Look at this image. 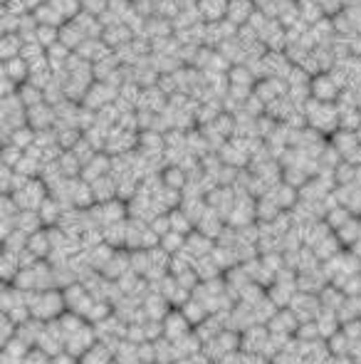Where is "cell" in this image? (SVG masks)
<instances>
[{"instance_id": "7", "label": "cell", "mask_w": 361, "mask_h": 364, "mask_svg": "<svg viewBox=\"0 0 361 364\" xmlns=\"http://www.w3.org/2000/svg\"><path fill=\"white\" fill-rule=\"evenodd\" d=\"M341 245H344V243L339 241V236H336V233H329V236L322 238L317 245H312V250H314L317 258H319L322 263H326V260H331L334 255L341 253Z\"/></svg>"}, {"instance_id": "15", "label": "cell", "mask_w": 361, "mask_h": 364, "mask_svg": "<svg viewBox=\"0 0 361 364\" xmlns=\"http://www.w3.org/2000/svg\"><path fill=\"white\" fill-rule=\"evenodd\" d=\"M344 298H346V293L339 288V285H334V283H329V285H326V288L319 293L322 308H326V310H339V305L344 303Z\"/></svg>"}, {"instance_id": "11", "label": "cell", "mask_w": 361, "mask_h": 364, "mask_svg": "<svg viewBox=\"0 0 361 364\" xmlns=\"http://www.w3.org/2000/svg\"><path fill=\"white\" fill-rule=\"evenodd\" d=\"M114 359V352L104 342H94L85 354L80 357V364H109Z\"/></svg>"}, {"instance_id": "20", "label": "cell", "mask_w": 361, "mask_h": 364, "mask_svg": "<svg viewBox=\"0 0 361 364\" xmlns=\"http://www.w3.org/2000/svg\"><path fill=\"white\" fill-rule=\"evenodd\" d=\"M52 357L47 352H42L40 347H32L30 352L25 354V359H23V364H50Z\"/></svg>"}, {"instance_id": "18", "label": "cell", "mask_w": 361, "mask_h": 364, "mask_svg": "<svg viewBox=\"0 0 361 364\" xmlns=\"http://www.w3.org/2000/svg\"><path fill=\"white\" fill-rule=\"evenodd\" d=\"M326 344H329L331 354H349V347H351V339L346 337L344 329H339L336 334H331L329 339H326Z\"/></svg>"}, {"instance_id": "5", "label": "cell", "mask_w": 361, "mask_h": 364, "mask_svg": "<svg viewBox=\"0 0 361 364\" xmlns=\"http://www.w3.org/2000/svg\"><path fill=\"white\" fill-rule=\"evenodd\" d=\"M267 327H270V332H275V334H287V337H295L297 327H300V320H297V315L292 313L290 308H280L275 313V317L267 322Z\"/></svg>"}, {"instance_id": "17", "label": "cell", "mask_w": 361, "mask_h": 364, "mask_svg": "<svg viewBox=\"0 0 361 364\" xmlns=\"http://www.w3.org/2000/svg\"><path fill=\"white\" fill-rule=\"evenodd\" d=\"M334 233L339 236V241L344 243V245H349L351 248V245L361 238V223L356 221V218H349V221H346L341 228H336Z\"/></svg>"}, {"instance_id": "3", "label": "cell", "mask_w": 361, "mask_h": 364, "mask_svg": "<svg viewBox=\"0 0 361 364\" xmlns=\"http://www.w3.org/2000/svg\"><path fill=\"white\" fill-rule=\"evenodd\" d=\"M290 310L297 315V320H300V322H312V320L319 317V313L324 308H322L319 295L302 293V290H297V295L292 298V303H290Z\"/></svg>"}, {"instance_id": "9", "label": "cell", "mask_w": 361, "mask_h": 364, "mask_svg": "<svg viewBox=\"0 0 361 364\" xmlns=\"http://www.w3.org/2000/svg\"><path fill=\"white\" fill-rule=\"evenodd\" d=\"M27 248H30L40 260L50 258V253H52V241H50V233H47V228H40V231L32 233V236L27 238Z\"/></svg>"}, {"instance_id": "23", "label": "cell", "mask_w": 361, "mask_h": 364, "mask_svg": "<svg viewBox=\"0 0 361 364\" xmlns=\"http://www.w3.org/2000/svg\"><path fill=\"white\" fill-rule=\"evenodd\" d=\"M324 364H356V362L349 354H329V359H326Z\"/></svg>"}, {"instance_id": "4", "label": "cell", "mask_w": 361, "mask_h": 364, "mask_svg": "<svg viewBox=\"0 0 361 364\" xmlns=\"http://www.w3.org/2000/svg\"><path fill=\"white\" fill-rule=\"evenodd\" d=\"M193 324H191V320L183 315V310L180 308H173L169 315L164 317V337L166 339H171V342H176V339H180L183 334H188V332H193Z\"/></svg>"}, {"instance_id": "6", "label": "cell", "mask_w": 361, "mask_h": 364, "mask_svg": "<svg viewBox=\"0 0 361 364\" xmlns=\"http://www.w3.org/2000/svg\"><path fill=\"white\" fill-rule=\"evenodd\" d=\"M129 270H131V250L129 253H116L114 250V255H111L109 263L102 268V273H104L109 280H119V278H124Z\"/></svg>"}, {"instance_id": "19", "label": "cell", "mask_w": 361, "mask_h": 364, "mask_svg": "<svg viewBox=\"0 0 361 364\" xmlns=\"http://www.w3.org/2000/svg\"><path fill=\"white\" fill-rule=\"evenodd\" d=\"M297 339H302V342H312V339H319V327H317V322L312 320V322H300V327H297Z\"/></svg>"}, {"instance_id": "2", "label": "cell", "mask_w": 361, "mask_h": 364, "mask_svg": "<svg viewBox=\"0 0 361 364\" xmlns=\"http://www.w3.org/2000/svg\"><path fill=\"white\" fill-rule=\"evenodd\" d=\"M13 198L20 208H27V211H37L42 206V201L47 198V186L35 178H27L20 188L13 191Z\"/></svg>"}, {"instance_id": "12", "label": "cell", "mask_w": 361, "mask_h": 364, "mask_svg": "<svg viewBox=\"0 0 361 364\" xmlns=\"http://www.w3.org/2000/svg\"><path fill=\"white\" fill-rule=\"evenodd\" d=\"M180 310H183V315H186L188 320H191V324L196 327V324H201L203 320L211 315V310H208V305L206 303H201L198 298H193L191 295V300H186V303L180 305Z\"/></svg>"}, {"instance_id": "10", "label": "cell", "mask_w": 361, "mask_h": 364, "mask_svg": "<svg viewBox=\"0 0 361 364\" xmlns=\"http://www.w3.org/2000/svg\"><path fill=\"white\" fill-rule=\"evenodd\" d=\"M314 322H317V327H319V334L324 339H329L331 334H336L341 329V320H339V315H336V310H326L324 308Z\"/></svg>"}, {"instance_id": "1", "label": "cell", "mask_w": 361, "mask_h": 364, "mask_svg": "<svg viewBox=\"0 0 361 364\" xmlns=\"http://www.w3.org/2000/svg\"><path fill=\"white\" fill-rule=\"evenodd\" d=\"M27 308H30L32 317L50 322V320L60 317L62 313H67L65 293H60L57 288L52 290H25Z\"/></svg>"}, {"instance_id": "24", "label": "cell", "mask_w": 361, "mask_h": 364, "mask_svg": "<svg viewBox=\"0 0 361 364\" xmlns=\"http://www.w3.org/2000/svg\"><path fill=\"white\" fill-rule=\"evenodd\" d=\"M109 364H119V362H116V359H111V362Z\"/></svg>"}, {"instance_id": "22", "label": "cell", "mask_w": 361, "mask_h": 364, "mask_svg": "<svg viewBox=\"0 0 361 364\" xmlns=\"http://www.w3.org/2000/svg\"><path fill=\"white\" fill-rule=\"evenodd\" d=\"M243 364H275L265 352H243Z\"/></svg>"}, {"instance_id": "16", "label": "cell", "mask_w": 361, "mask_h": 364, "mask_svg": "<svg viewBox=\"0 0 361 364\" xmlns=\"http://www.w3.org/2000/svg\"><path fill=\"white\" fill-rule=\"evenodd\" d=\"M193 270L198 273V278L201 280H213V278H221L223 268L213 260V255H206V258H198L196 263H193Z\"/></svg>"}, {"instance_id": "8", "label": "cell", "mask_w": 361, "mask_h": 364, "mask_svg": "<svg viewBox=\"0 0 361 364\" xmlns=\"http://www.w3.org/2000/svg\"><path fill=\"white\" fill-rule=\"evenodd\" d=\"M42 332H45V322H42V320H37V317H30V320H25V322L18 324V334H16V337H20L23 342L30 344V347H35Z\"/></svg>"}, {"instance_id": "14", "label": "cell", "mask_w": 361, "mask_h": 364, "mask_svg": "<svg viewBox=\"0 0 361 364\" xmlns=\"http://www.w3.org/2000/svg\"><path fill=\"white\" fill-rule=\"evenodd\" d=\"M126 231H129V223H109V226H104V243H109L111 248L126 245Z\"/></svg>"}, {"instance_id": "21", "label": "cell", "mask_w": 361, "mask_h": 364, "mask_svg": "<svg viewBox=\"0 0 361 364\" xmlns=\"http://www.w3.org/2000/svg\"><path fill=\"white\" fill-rule=\"evenodd\" d=\"M166 186H171V188L186 186V176H183V171H180V169H169V174H166Z\"/></svg>"}, {"instance_id": "13", "label": "cell", "mask_w": 361, "mask_h": 364, "mask_svg": "<svg viewBox=\"0 0 361 364\" xmlns=\"http://www.w3.org/2000/svg\"><path fill=\"white\" fill-rule=\"evenodd\" d=\"M198 231L206 233V236L211 238H218L223 233V221L218 218V211H213L211 206H208V211L203 213V218L198 221Z\"/></svg>"}]
</instances>
